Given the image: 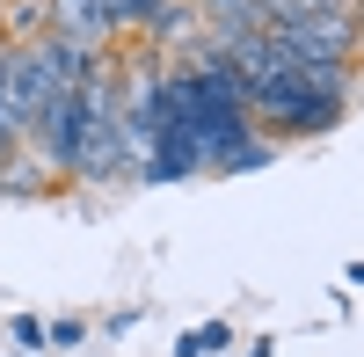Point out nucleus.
Returning <instances> with one entry per match:
<instances>
[{
  "label": "nucleus",
  "mask_w": 364,
  "mask_h": 357,
  "mask_svg": "<svg viewBox=\"0 0 364 357\" xmlns=\"http://www.w3.org/2000/svg\"><path fill=\"white\" fill-rule=\"evenodd\" d=\"M350 8H364V0H350Z\"/></svg>",
  "instance_id": "obj_11"
},
{
  "label": "nucleus",
  "mask_w": 364,
  "mask_h": 357,
  "mask_svg": "<svg viewBox=\"0 0 364 357\" xmlns=\"http://www.w3.org/2000/svg\"><path fill=\"white\" fill-rule=\"evenodd\" d=\"M8 343H15L22 357H44V350H51V329H44L37 314H8Z\"/></svg>",
  "instance_id": "obj_6"
},
{
  "label": "nucleus",
  "mask_w": 364,
  "mask_h": 357,
  "mask_svg": "<svg viewBox=\"0 0 364 357\" xmlns=\"http://www.w3.org/2000/svg\"><path fill=\"white\" fill-rule=\"evenodd\" d=\"M240 357H277V336H255V343L240 350Z\"/></svg>",
  "instance_id": "obj_9"
},
{
  "label": "nucleus",
  "mask_w": 364,
  "mask_h": 357,
  "mask_svg": "<svg viewBox=\"0 0 364 357\" xmlns=\"http://www.w3.org/2000/svg\"><path fill=\"white\" fill-rule=\"evenodd\" d=\"M44 329H51V350H80V343H87V321H80V314H66V321H44Z\"/></svg>",
  "instance_id": "obj_8"
},
{
  "label": "nucleus",
  "mask_w": 364,
  "mask_h": 357,
  "mask_svg": "<svg viewBox=\"0 0 364 357\" xmlns=\"http://www.w3.org/2000/svg\"><path fill=\"white\" fill-rule=\"evenodd\" d=\"M51 37L80 58H102L117 44V0H51Z\"/></svg>",
  "instance_id": "obj_3"
},
{
  "label": "nucleus",
  "mask_w": 364,
  "mask_h": 357,
  "mask_svg": "<svg viewBox=\"0 0 364 357\" xmlns=\"http://www.w3.org/2000/svg\"><path fill=\"white\" fill-rule=\"evenodd\" d=\"M269 161H277V139H248V146H240V154H233L219 175H248V168H269Z\"/></svg>",
  "instance_id": "obj_7"
},
{
  "label": "nucleus",
  "mask_w": 364,
  "mask_h": 357,
  "mask_svg": "<svg viewBox=\"0 0 364 357\" xmlns=\"http://www.w3.org/2000/svg\"><path fill=\"white\" fill-rule=\"evenodd\" d=\"M350 284H357V292H364V255H357V262H350Z\"/></svg>",
  "instance_id": "obj_10"
},
{
  "label": "nucleus",
  "mask_w": 364,
  "mask_h": 357,
  "mask_svg": "<svg viewBox=\"0 0 364 357\" xmlns=\"http://www.w3.org/2000/svg\"><path fill=\"white\" fill-rule=\"evenodd\" d=\"M15 357H22V350H15Z\"/></svg>",
  "instance_id": "obj_12"
},
{
  "label": "nucleus",
  "mask_w": 364,
  "mask_h": 357,
  "mask_svg": "<svg viewBox=\"0 0 364 357\" xmlns=\"http://www.w3.org/2000/svg\"><path fill=\"white\" fill-rule=\"evenodd\" d=\"M343 110H350V66H314V58H299L284 80L248 95V117L262 139H321L343 124Z\"/></svg>",
  "instance_id": "obj_1"
},
{
  "label": "nucleus",
  "mask_w": 364,
  "mask_h": 357,
  "mask_svg": "<svg viewBox=\"0 0 364 357\" xmlns=\"http://www.w3.org/2000/svg\"><path fill=\"white\" fill-rule=\"evenodd\" d=\"M117 73L124 58H87L80 73V139L66 161V183H117L124 175V132H117Z\"/></svg>",
  "instance_id": "obj_2"
},
{
  "label": "nucleus",
  "mask_w": 364,
  "mask_h": 357,
  "mask_svg": "<svg viewBox=\"0 0 364 357\" xmlns=\"http://www.w3.org/2000/svg\"><path fill=\"white\" fill-rule=\"evenodd\" d=\"M37 37H51V0H8L0 44H37Z\"/></svg>",
  "instance_id": "obj_4"
},
{
  "label": "nucleus",
  "mask_w": 364,
  "mask_h": 357,
  "mask_svg": "<svg viewBox=\"0 0 364 357\" xmlns=\"http://www.w3.org/2000/svg\"><path fill=\"white\" fill-rule=\"evenodd\" d=\"M219 350H233V321H204V329L175 336V357H219Z\"/></svg>",
  "instance_id": "obj_5"
}]
</instances>
